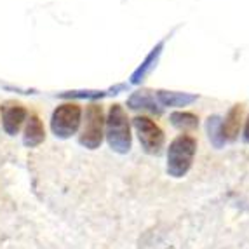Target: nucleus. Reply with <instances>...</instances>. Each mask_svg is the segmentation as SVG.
Returning a JSON list of instances; mask_svg holds the SVG:
<instances>
[{
	"label": "nucleus",
	"instance_id": "nucleus-1",
	"mask_svg": "<svg viewBox=\"0 0 249 249\" xmlns=\"http://www.w3.org/2000/svg\"><path fill=\"white\" fill-rule=\"evenodd\" d=\"M105 136L108 146L117 154H127L133 145L131 138V124L124 107L119 103L112 105L108 110L107 122H105Z\"/></svg>",
	"mask_w": 249,
	"mask_h": 249
},
{
	"label": "nucleus",
	"instance_id": "nucleus-2",
	"mask_svg": "<svg viewBox=\"0 0 249 249\" xmlns=\"http://www.w3.org/2000/svg\"><path fill=\"white\" fill-rule=\"evenodd\" d=\"M197 152V140L190 134H179L167 148V173L173 178H183L192 167Z\"/></svg>",
	"mask_w": 249,
	"mask_h": 249
},
{
	"label": "nucleus",
	"instance_id": "nucleus-3",
	"mask_svg": "<svg viewBox=\"0 0 249 249\" xmlns=\"http://www.w3.org/2000/svg\"><path fill=\"white\" fill-rule=\"evenodd\" d=\"M80 124H82V108L73 101L61 103L54 108L51 115V131L59 140H68L77 134Z\"/></svg>",
	"mask_w": 249,
	"mask_h": 249
},
{
	"label": "nucleus",
	"instance_id": "nucleus-4",
	"mask_svg": "<svg viewBox=\"0 0 249 249\" xmlns=\"http://www.w3.org/2000/svg\"><path fill=\"white\" fill-rule=\"evenodd\" d=\"M105 112L103 107L98 103H91L86 108V121L80 131L79 143L89 150L100 148L105 138Z\"/></svg>",
	"mask_w": 249,
	"mask_h": 249
},
{
	"label": "nucleus",
	"instance_id": "nucleus-5",
	"mask_svg": "<svg viewBox=\"0 0 249 249\" xmlns=\"http://www.w3.org/2000/svg\"><path fill=\"white\" fill-rule=\"evenodd\" d=\"M133 125L138 133V140L142 143V148L150 155H159L164 148V131L155 124L152 119L145 115H138L133 119Z\"/></svg>",
	"mask_w": 249,
	"mask_h": 249
},
{
	"label": "nucleus",
	"instance_id": "nucleus-6",
	"mask_svg": "<svg viewBox=\"0 0 249 249\" xmlns=\"http://www.w3.org/2000/svg\"><path fill=\"white\" fill-rule=\"evenodd\" d=\"M0 117H2V129L7 136H16L23 124L28 121V110L23 103L18 101H5L0 105Z\"/></svg>",
	"mask_w": 249,
	"mask_h": 249
},
{
	"label": "nucleus",
	"instance_id": "nucleus-7",
	"mask_svg": "<svg viewBox=\"0 0 249 249\" xmlns=\"http://www.w3.org/2000/svg\"><path fill=\"white\" fill-rule=\"evenodd\" d=\"M167 38H169V35L164 37L162 40H159L157 44L150 49V53L145 56V59H143V61L136 67V70L131 73V77H129V84H133V86H140V84L145 82L146 77H148V75L155 70V67H157L159 59H160V56H162V51H164V47H166Z\"/></svg>",
	"mask_w": 249,
	"mask_h": 249
},
{
	"label": "nucleus",
	"instance_id": "nucleus-8",
	"mask_svg": "<svg viewBox=\"0 0 249 249\" xmlns=\"http://www.w3.org/2000/svg\"><path fill=\"white\" fill-rule=\"evenodd\" d=\"M127 108L134 110V112H150L154 115H162V107L155 101V96L148 89H142V91H134L133 94L127 98Z\"/></svg>",
	"mask_w": 249,
	"mask_h": 249
},
{
	"label": "nucleus",
	"instance_id": "nucleus-9",
	"mask_svg": "<svg viewBox=\"0 0 249 249\" xmlns=\"http://www.w3.org/2000/svg\"><path fill=\"white\" fill-rule=\"evenodd\" d=\"M242 115H244V107L242 105H233L229 113L221 119V133H223L225 142H235L239 133H241Z\"/></svg>",
	"mask_w": 249,
	"mask_h": 249
},
{
	"label": "nucleus",
	"instance_id": "nucleus-10",
	"mask_svg": "<svg viewBox=\"0 0 249 249\" xmlns=\"http://www.w3.org/2000/svg\"><path fill=\"white\" fill-rule=\"evenodd\" d=\"M46 140V129L42 124L40 117L32 113L28 117L25 125V133H23V145L28 148H37L38 145H42Z\"/></svg>",
	"mask_w": 249,
	"mask_h": 249
},
{
	"label": "nucleus",
	"instance_id": "nucleus-11",
	"mask_svg": "<svg viewBox=\"0 0 249 249\" xmlns=\"http://www.w3.org/2000/svg\"><path fill=\"white\" fill-rule=\"evenodd\" d=\"M155 98L162 107H169V108H181L188 107V105L196 103L199 100L197 94H192V92H178V91H164V89H159L155 92Z\"/></svg>",
	"mask_w": 249,
	"mask_h": 249
},
{
	"label": "nucleus",
	"instance_id": "nucleus-12",
	"mask_svg": "<svg viewBox=\"0 0 249 249\" xmlns=\"http://www.w3.org/2000/svg\"><path fill=\"white\" fill-rule=\"evenodd\" d=\"M169 121L176 129H179L183 133L199 127V117L192 112H173L169 115Z\"/></svg>",
	"mask_w": 249,
	"mask_h": 249
},
{
	"label": "nucleus",
	"instance_id": "nucleus-13",
	"mask_svg": "<svg viewBox=\"0 0 249 249\" xmlns=\"http://www.w3.org/2000/svg\"><path fill=\"white\" fill-rule=\"evenodd\" d=\"M206 131H208L209 142L214 148H223L225 142L223 133H221V117L220 115H211L206 121Z\"/></svg>",
	"mask_w": 249,
	"mask_h": 249
},
{
	"label": "nucleus",
	"instance_id": "nucleus-14",
	"mask_svg": "<svg viewBox=\"0 0 249 249\" xmlns=\"http://www.w3.org/2000/svg\"><path fill=\"white\" fill-rule=\"evenodd\" d=\"M107 94V91H65L58 96L61 100H101Z\"/></svg>",
	"mask_w": 249,
	"mask_h": 249
},
{
	"label": "nucleus",
	"instance_id": "nucleus-15",
	"mask_svg": "<svg viewBox=\"0 0 249 249\" xmlns=\"http://www.w3.org/2000/svg\"><path fill=\"white\" fill-rule=\"evenodd\" d=\"M244 142L249 143V117L248 121H246V127H244Z\"/></svg>",
	"mask_w": 249,
	"mask_h": 249
}]
</instances>
